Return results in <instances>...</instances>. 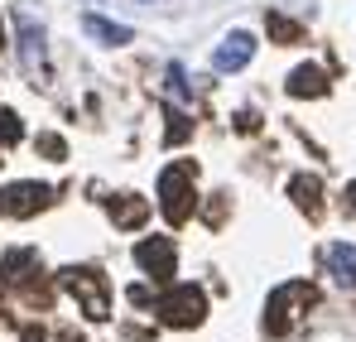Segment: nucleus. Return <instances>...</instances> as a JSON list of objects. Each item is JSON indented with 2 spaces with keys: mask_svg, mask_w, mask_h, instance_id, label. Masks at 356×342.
I'll use <instances>...</instances> for the list:
<instances>
[{
  "mask_svg": "<svg viewBox=\"0 0 356 342\" xmlns=\"http://www.w3.org/2000/svg\"><path fill=\"white\" fill-rule=\"evenodd\" d=\"M342 212H347V217H356V183L347 188V198H342Z\"/></svg>",
  "mask_w": 356,
  "mask_h": 342,
  "instance_id": "4be33fe9",
  "label": "nucleus"
},
{
  "mask_svg": "<svg viewBox=\"0 0 356 342\" xmlns=\"http://www.w3.org/2000/svg\"><path fill=\"white\" fill-rule=\"evenodd\" d=\"M265 29L275 34V44H303V24L284 20V15H265Z\"/></svg>",
  "mask_w": 356,
  "mask_h": 342,
  "instance_id": "2eb2a0df",
  "label": "nucleus"
},
{
  "mask_svg": "<svg viewBox=\"0 0 356 342\" xmlns=\"http://www.w3.org/2000/svg\"><path fill=\"white\" fill-rule=\"evenodd\" d=\"M49 203H54L49 183H10V188H0V217H34Z\"/></svg>",
  "mask_w": 356,
  "mask_h": 342,
  "instance_id": "39448f33",
  "label": "nucleus"
},
{
  "mask_svg": "<svg viewBox=\"0 0 356 342\" xmlns=\"http://www.w3.org/2000/svg\"><path fill=\"white\" fill-rule=\"evenodd\" d=\"M289 97H327V72L323 68H313V63H303V68H294L289 72Z\"/></svg>",
  "mask_w": 356,
  "mask_h": 342,
  "instance_id": "9d476101",
  "label": "nucleus"
},
{
  "mask_svg": "<svg viewBox=\"0 0 356 342\" xmlns=\"http://www.w3.org/2000/svg\"><path fill=\"white\" fill-rule=\"evenodd\" d=\"M39 150H44V160H67V145L58 135H39Z\"/></svg>",
  "mask_w": 356,
  "mask_h": 342,
  "instance_id": "a211bd4d",
  "label": "nucleus"
},
{
  "mask_svg": "<svg viewBox=\"0 0 356 342\" xmlns=\"http://www.w3.org/2000/svg\"><path fill=\"white\" fill-rule=\"evenodd\" d=\"M327 270H332V280L342 289H356V246L332 241V246H327Z\"/></svg>",
  "mask_w": 356,
  "mask_h": 342,
  "instance_id": "1a4fd4ad",
  "label": "nucleus"
},
{
  "mask_svg": "<svg viewBox=\"0 0 356 342\" xmlns=\"http://www.w3.org/2000/svg\"><path fill=\"white\" fill-rule=\"evenodd\" d=\"M0 160H5V155H0Z\"/></svg>",
  "mask_w": 356,
  "mask_h": 342,
  "instance_id": "b1692460",
  "label": "nucleus"
},
{
  "mask_svg": "<svg viewBox=\"0 0 356 342\" xmlns=\"http://www.w3.org/2000/svg\"><path fill=\"white\" fill-rule=\"evenodd\" d=\"M289 198H294L308 217H318V212H323V183H318L313 173H298V178H289Z\"/></svg>",
  "mask_w": 356,
  "mask_h": 342,
  "instance_id": "f8f14e48",
  "label": "nucleus"
},
{
  "mask_svg": "<svg viewBox=\"0 0 356 342\" xmlns=\"http://www.w3.org/2000/svg\"><path fill=\"white\" fill-rule=\"evenodd\" d=\"M19 135H24L19 116H15V111H0V145H19Z\"/></svg>",
  "mask_w": 356,
  "mask_h": 342,
  "instance_id": "dca6fc26",
  "label": "nucleus"
},
{
  "mask_svg": "<svg viewBox=\"0 0 356 342\" xmlns=\"http://www.w3.org/2000/svg\"><path fill=\"white\" fill-rule=\"evenodd\" d=\"M169 92L178 102H188V82H183V68H169Z\"/></svg>",
  "mask_w": 356,
  "mask_h": 342,
  "instance_id": "6ab92c4d",
  "label": "nucleus"
},
{
  "mask_svg": "<svg viewBox=\"0 0 356 342\" xmlns=\"http://www.w3.org/2000/svg\"><path fill=\"white\" fill-rule=\"evenodd\" d=\"M19 39H24V68L44 63V34L34 29V20H19Z\"/></svg>",
  "mask_w": 356,
  "mask_h": 342,
  "instance_id": "4468645a",
  "label": "nucleus"
},
{
  "mask_svg": "<svg viewBox=\"0 0 356 342\" xmlns=\"http://www.w3.org/2000/svg\"><path fill=\"white\" fill-rule=\"evenodd\" d=\"M135 261H140V270L149 275V280H174V265H178V251L169 236H145L140 246H135Z\"/></svg>",
  "mask_w": 356,
  "mask_h": 342,
  "instance_id": "423d86ee",
  "label": "nucleus"
},
{
  "mask_svg": "<svg viewBox=\"0 0 356 342\" xmlns=\"http://www.w3.org/2000/svg\"><path fill=\"white\" fill-rule=\"evenodd\" d=\"M34 265H39L34 251H10V256L0 261V280H5V285H19L24 275H34Z\"/></svg>",
  "mask_w": 356,
  "mask_h": 342,
  "instance_id": "ddd939ff",
  "label": "nucleus"
},
{
  "mask_svg": "<svg viewBox=\"0 0 356 342\" xmlns=\"http://www.w3.org/2000/svg\"><path fill=\"white\" fill-rule=\"evenodd\" d=\"M130 304H154V294L145 285H130Z\"/></svg>",
  "mask_w": 356,
  "mask_h": 342,
  "instance_id": "aec40b11",
  "label": "nucleus"
},
{
  "mask_svg": "<svg viewBox=\"0 0 356 342\" xmlns=\"http://www.w3.org/2000/svg\"><path fill=\"white\" fill-rule=\"evenodd\" d=\"M106 208H111V222H116L120 231L145 227V217H149V203H145L140 193H116V198H106Z\"/></svg>",
  "mask_w": 356,
  "mask_h": 342,
  "instance_id": "6e6552de",
  "label": "nucleus"
},
{
  "mask_svg": "<svg viewBox=\"0 0 356 342\" xmlns=\"http://www.w3.org/2000/svg\"><path fill=\"white\" fill-rule=\"evenodd\" d=\"M63 289L82 304V313H87L92 323H102V318L111 313V289H106V275H102V270L72 265V270H63Z\"/></svg>",
  "mask_w": 356,
  "mask_h": 342,
  "instance_id": "7ed1b4c3",
  "label": "nucleus"
},
{
  "mask_svg": "<svg viewBox=\"0 0 356 342\" xmlns=\"http://www.w3.org/2000/svg\"><path fill=\"white\" fill-rule=\"evenodd\" d=\"M250 58H255V39L236 29V34H227V39L217 44L212 68H217V72H236V68H245V63H250Z\"/></svg>",
  "mask_w": 356,
  "mask_h": 342,
  "instance_id": "0eeeda50",
  "label": "nucleus"
},
{
  "mask_svg": "<svg viewBox=\"0 0 356 342\" xmlns=\"http://www.w3.org/2000/svg\"><path fill=\"white\" fill-rule=\"evenodd\" d=\"M193 135V125L183 121V111H169V135H164V145H183Z\"/></svg>",
  "mask_w": 356,
  "mask_h": 342,
  "instance_id": "f3484780",
  "label": "nucleus"
},
{
  "mask_svg": "<svg viewBox=\"0 0 356 342\" xmlns=\"http://www.w3.org/2000/svg\"><path fill=\"white\" fill-rule=\"evenodd\" d=\"M5 44H10V39H5V20H0V49H5Z\"/></svg>",
  "mask_w": 356,
  "mask_h": 342,
  "instance_id": "5701e85b",
  "label": "nucleus"
},
{
  "mask_svg": "<svg viewBox=\"0 0 356 342\" xmlns=\"http://www.w3.org/2000/svg\"><path fill=\"white\" fill-rule=\"evenodd\" d=\"M193 178H197V164H188V160H178V164H169V169L159 173V212L174 227H183L193 217V203H197Z\"/></svg>",
  "mask_w": 356,
  "mask_h": 342,
  "instance_id": "f257e3e1",
  "label": "nucleus"
},
{
  "mask_svg": "<svg viewBox=\"0 0 356 342\" xmlns=\"http://www.w3.org/2000/svg\"><path fill=\"white\" fill-rule=\"evenodd\" d=\"M82 29H87L97 44H106V49H120V44H130V39H135L125 24H116V20H102V15H82Z\"/></svg>",
  "mask_w": 356,
  "mask_h": 342,
  "instance_id": "9b49d317",
  "label": "nucleus"
},
{
  "mask_svg": "<svg viewBox=\"0 0 356 342\" xmlns=\"http://www.w3.org/2000/svg\"><path fill=\"white\" fill-rule=\"evenodd\" d=\"M154 309H159V318H164L169 328H197L202 313H207V294L197 285H174Z\"/></svg>",
  "mask_w": 356,
  "mask_h": 342,
  "instance_id": "20e7f679",
  "label": "nucleus"
},
{
  "mask_svg": "<svg viewBox=\"0 0 356 342\" xmlns=\"http://www.w3.org/2000/svg\"><path fill=\"white\" fill-rule=\"evenodd\" d=\"M308 304H318V289L313 285H303V280L280 285L275 294H270V304H265V333H270V338H284Z\"/></svg>",
  "mask_w": 356,
  "mask_h": 342,
  "instance_id": "f03ea898",
  "label": "nucleus"
},
{
  "mask_svg": "<svg viewBox=\"0 0 356 342\" xmlns=\"http://www.w3.org/2000/svg\"><path fill=\"white\" fill-rule=\"evenodd\" d=\"M236 125H241V130H260V116H255V111H241Z\"/></svg>",
  "mask_w": 356,
  "mask_h": 342,
  "instance_id": "412c9836",
  "label": "nucleus"
}]
</instances>
